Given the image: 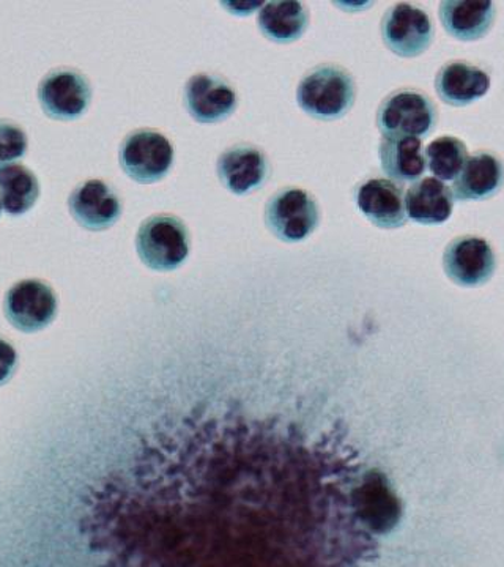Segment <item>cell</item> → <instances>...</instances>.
Returning a JSON list of instances; mask_svg holds the SVG:
<instances>
[{
    "instance_id": "1",
    "label": "cell",
    "mask_w": 504,
    "mask_h": 567,
    "mask_svg": "<svg viewBox=\"0 0 504 567\" xmlns=\"http://www.w3.org/2000/svg\"><path fill=\"white\" fill-rule=\"evenodd\" d=\"M364 472L339 429L200 413L93 492L91 544L100 567H366L380 543L358 513Z\"/></svg>"
},
{
    "instance_id": "2",
    "label": "cell",
    "mask_w": 504,
    "mask_h": 567,
    "mask_svg": "<svg viewBox=\"0 0 504 567\" xmlns=\"http://www.w3.org/2000/svg\"><path fill=\"white\" fill-rule=\"evenodd\" d=\"M357 85L352 74L336 63H323L306 74L297 89V102L319 121H336L352 110Z\"/></svg>"
},
{
    "instance_id": "3",
    "label": "cell",
    "mask_w": 504,
    "mask_h": 567,
    "mask_svg": "<svg viewBox=\"0 0 504 567\" xmlns=\"http://www.w3.org/2000/svg\"><path fill=\"white\" fill-rule=\"evenodd\" d=\"M192 237L177 216L153 215L141 224L136 234V251L145 267L172 271L189 256Z\"/></svg>"
},
{
    "instance_id": "4",
    "label": "cell",
    "mask_w": 504,
    "mask_h": 567,
    "mask_svg": "<svg viewBox=\"0 0 504 567\" xmlns=\"http://www.w3.org/2000/svg\"><path fill=\"white\" fill-rule=\"evenodd\" d=\"M439 123V110L431 96L414 89L388 95L377 111V126L384 137H425Z\"/></svg>"
},
{
    "instance_id": "5",
    "label": "cell",
    "mask_w": 504,
    "mask_h": 567,
    "mask_svg": "<svg viewBox=\"0 0 504 567\" xmlns=\"http://www.w3.org/2000/svg\"><path fill=\"white\" fill-rule=\"evenodd\" d=\"M320 208L311 194L301 188L279 189L265 207V224L270 233L286 244H298L316 233Z\"/></svg>"
},
{
    "instance_id": "6",
    "label": "cell",
    "mask_w": 504,
    "mask_h": 567,
    "mask_svg": "<svg viewBox=\"0 0 504 567\" xmlns=\"http://www.w3.org/2000/svg\"><path fill=\"white\" fill-rule=\"evenodd\" d=\"M123 173L142 185L163 181L174 164V147L163 133L142 128L130 133L119 148Z\"/></svg>"
},
{
    "instance_id": "7",
    "label": "cell",
    "mask_w": 504,
    "mask_h": 567,
    "mask_svg": "<svg viewBox=\"0 0 504 567\" xmlns=\"http://www.w3.org/2000/svg\"><path fill=\"white\" fill-rule=\"evenodd\" d=\"M41 110L54 121H76L92 102L91 81L74 69L51 70L39 85Z\"/></svg>"
},
{
    "instance_id": "8",
    "label": "cell",
    "mask_w": 504,
    "mask_h": 567,
    "mask_svg": "<svg viewBox=\"0 0 504 567\" xmlns=\"http://www.w3.org/2000/svg\"><path fill=\"white\" fill-rule=\"evenodd\" d=\"M58 295L50 284L40 279H24L14 284L3 303L7 320L24 333H37L50 327L58 316Z\"/></svg>"
},
{
    "instance_id": "9",
    "label": "cell",
    "mask_w": 504,
    "mask_h": 567,
    "mask_svg": "<svg viewBox=\"0 0 504 567\" xmlns=\"http://www.w3.org/2000/svg\"><path fill=\"white\" fill-rule=\"evenodd\" d=\"M357 506L364 527L373 536H387L399 527L403 503L387 475L377 468L366 470L357 492Z\"/></svg>"
},
{
    "instance_id": "10",
    "label": "cell",
    "mask_w": 504,
    "mask_h": 567,
    "mask_svg": "<svg viewBox=\"0 0 504 567\" xmlns=\"http://www.w3.org/2000/svg\"><path fill=\"white\" fill-rule=\"evenodd\" d=\"M435 28L428 11L413 3H395L382 20V39L388 50L401 58H418L434 41Z\"/></svg>"
},
{
    "instance_id": "11",
    "label": "cell",
    "mask_w": 504,
    "mask_h": 567,
    "mask_svg": "<svg viewBox=\"0 0 504 567\" xmlns=\"http://www.w3.org/2000/svg\"><path fill=\"white\" fill-rule=\"evenodd\" d=\"M444 274L461 287H480L494 278V248L483 237L462 235L446 246L443 254Z\"/></svg>"
},
{
    "instance_id": "12",
    "label": "cell",
    "mask_w": 504,
    "mask_h": 567,
    "mask_svg": "<svg viewBox=\"0 0 504 567\" xmlns=\"http://www.w3.org/2000/svg\"><path fill=\"white\" fill-rule=\"evenodd\" d=\"M183 103L194 121L218 123L237 110V92L229 82L212 73H197L189 78L183 91Z\"/></svg>"
},
{
    "instance_id": "13",
    "label": "cell",
    "mask_w": 504,
    "mask_h": 567,
    "mask_svg": "<svg viewBox=\"0 0 504 567\" xmlns=\"http://www.w3.org/2000/svg\"><path fill=\"white\" fill-rule=\"evenodd\" d=\"M69 210L84 229L100 233L110 229L122 216L121 196L110 183L88 181L78 185L69 197Z\"/></svg>"
},
{
    "instance_id": "14",
    "label": "cell",
    "mask_w": 504,
    "mask_h": 567,
    "mask_svg": "<svg viewBox=\"0 0 504 567\" xmlns=\"http://www.w3.org/2000/svg\"><path fill=\"white\" fill-rule=\"evenodd\" d=\"M216 171L224 188L237 196H246L267 183L270 162L256 145L237 144L222 153Z\"/></svg>"
},
{
    "instance_id": "15",
    "label": "cell",
    "mask_w": 504,
    "mask_h": 567,
    "mask_svg": "<svg viewBox=\"0 0 504 567\" xmlns=\"http://www.w3.org/2000/svg\"><path fill=\"white\" fill-rule=\"evenodd\" d=\"M358 208L380 229H399L407 224L405 197L401 185L387 178H369L354 192Z\"/></svg>"
},
{
    "instance_id": "16",
    "label": "cell",
    "mask_w": 504,
    "mask_h": 567,
    "mask_svg": "<svg viewBox=\"0 0 504 567\" xmlns=\"http://www.w3.org/2000/svg\"><path fill=\"white\" fill-rule=\"evenodd\" d=\"M491 89V76L481 66L466 61L444 63L435 76V91L450 106H469Z\"/></svg>"
},
{
    "instance_id": "17",
    "label": "cell",
    "mask_w": 504,
    "mask_h": 567,
    "mask_svg": "<svg viewBox=\"0 0 504 567\" xmlns=\"http://www.w3.org/2000/svg\"><path fill=\"white\" fill-rule=\"evenodd\" d=\"M504 185V163L492 152L474 153L454 181V197L461 203L495 196Z\"/></svg>"
},
{
    "instance_id": "18",
    "label": "cell",
    "mask_w": 504,
    "mask_h": 567,
    "mask_svg": "<svg viewBox=\"0 0 504 567\" xmlns=\"http://www.w3.org/2000/svg\"><path fill=\"white\" fill-rule=\"evenodd\" d=\"M439 17L444 31L453 39L476 41L491 32L496 20V6L474 0H443Z\"/></svg>"
},
{
    "instance_id": "19",
    "label": "cell",
    "mask_w": 504,
    "mask_h": 567,
    "mask_svg": "<svg viewBox=\"0 0 504 567\" xmlns=\"http://www.w3.org/2000/svg\"><path fill=\"white\" fill-rule=\"evenodd\" d=\"M405 210L412 221L424 226L448 221L454 210L453 189L439 178H423L407 192Z\"/></svg>"
},
{
    "instance_id": "20",
    "label": "cell",
    "mask_w": 504,
    "mask_h": 567,
    "mask_svg": "<svg viewBox=\"0 0 504 567\" xmlns=\"http://www.w3.org/2000/svg\"><path fill=\"white\" fill-rule=\"evenodd\" d=\"M380 162L383 173L401 183L420 181L428 169L423 141L418 137H384Z\"/></svg>"
},
{
    "instance_id": "21",
    "label": "cell",
    "mask_w": 504,
    "mask_h": 567,
    "mask_svg": "<svg viewBox=\"0 0 504 567\" xmlns=\"http://www.w3.org/2000/svg\"><path fill=\"white\" fill-rule=\"evenodd\" d=\"M257 24L268 40L292 43L305 35L309 25V11L300 2L264 3Z\"/></svg>"
},
{
    "instance_id": "22",
    "label": "cell",
    "mask_w": 504,
    "mask_h": 567,
    "mask_svg": "<svg viewBox=\"0 0 504 567\" xmlns=\"http://www.w3.org/2000/svg\"><path fill=\"white\" fill-rule=\"evenodd\" d=\"M39 197V178L31 169L18 163L0 167V203L9 215H25L35 207Z\"/></svg>"
},
{
    "instance_id": "23",
    "label": "cell",
    "mask_w": 504,
    "mask_h": 567,
    "mask_svg": "<svg viewBox=\"0 0 504 567\" xmlns=\"http://www.w3.org/2000/svg\"><path fill=\"white\" fill-rule=\"evenodd\" d=\"M469 151L465 142L454 136H440L425 148V163L440 181H455L464 169Z\"/></svg>"
},
{
    "instance_id": "24",
    "label": "cell",
    "mask_w": 504,
    "mask_h": 567,
    "mask_svg": "<svg viewBox=\"0 0 504 567\" xmlns=\"http://www.w3.org/2000/svg\"><path fill=\"white\" fill-rule=\"evenodd\" d=\"M28 134L22 126L10 121H0V164H11L28 152Z\"/></svg>"
},
{
    "instance_id": "25",
    "label": "cell",
    "mask_w": 504,
    "mask_h": 567,
    "mask_svg": "<svg viewBox=\"0 0 504 567\" xmlns=\"http://www.w3.org/2000/svg\"><path fill=\"white\" fill-rule=\"evenodd\" d=\"M18 365L17 349L0 336V386L13 377Z\"/></svg>"
},
{
    "instance_id": "26",
    "label": "cell",
    "mask_w": 504,
    "mask_h": 567,
    "mask_svg": "<svg viewBox=\"0 0 504 567\" xmlns=\"http://www.w3.org/2000/svg\"><path fill=\"white\" fill-rule=\"evenodd\" d=\"M264 3L260 2H224V9L233 11L234 14H249L257 9H263Z\"/></svg>"
},
{
    "instance_id": "27",
    "label": "cell",
    "mask_w": 504,
    "mask_h": 567,
    "mask_svg": "<svg viewBox=\"0 0 504 567\" xmlns=\"http://www.w3.org/2000/svg\"><path fill=\"white\" fill-rule=\"evenodd\" d=\"M0 213H2V203H0Z\"/></svg>"
}]
</instances>
